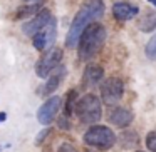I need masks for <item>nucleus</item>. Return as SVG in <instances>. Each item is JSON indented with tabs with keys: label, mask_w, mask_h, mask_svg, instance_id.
<instances>
[{
	"label": "nucleus",
	"mask_w": 156,
	"mask_h": 152,
	"mask_svg": "<svg viewBox=\"0 0 156 152\" xmlns=\"http://www.w3.org/2000/svg\"><path fill=\"white\" fill-rule=\"evenodd\" d=\"M138 8L134 7V5H129L126 4V2H118V4L112 5V15H114L116 20H131V19H134L136 15H138Z\"/></svg>",
	"instance_id": "13"
},
{
	"label": "nucleus",
	"mask_w": 156,
	"mask_h": 152,
	"mask_svg": "<svg viewBox=\"0 0 156 152\" xmlns=\"http://www.w3.org/2000/svg\"><path fill=\"white\" fill-rule=\"evenodd\" d=\"M116 142V134L108 125H91L84 134V144L98 149H111Z\"/></svg>",
	"instance_id": "4"
},
{
	"label": "nucleus",
	"mask_w": 156,
	"mask_h": 152,
	"mask_svg": "<svg viewBox=\"0 0 156 152\" xmlns=\"http://www.w3.org/2000/svg\"><path fill=\"white\" fill-rule=\"evenodd\" d=\"M136 152H143V150H136Z\"/></svg>",
	"instance_id": "25"
},
{
	"label": "nucleus",
	"mask_w": 156,
	"mask_h": 152,
	"mask_svg": "<svg viewBox=\"0 0 156 152\" xmlns=\"http://www.w3.org/2000/svg\"><path fill=\"white\" fill-rule=\"evenodd\" d=\"M57 125L61 129H71V124H69V117L67 115H62V117H59V120H57Z\"/></svg>",
	"instance_id": "21"
},
{
	"label": "nucleus",
	"mask_w": 156,
	"mask_h": 152,
	"mask_svg": "<svg viewBox=\"0 0 156 152\" xmlns=\"http://www.w3.org/2000/svg\"><path fill=\"white\" fill-rule=\"evenodd\" d=\"M104 79V69L101 65H87L82 75V85L84 87H94Z\"/></svg>",
	"instance_id": "12"
},
{
	"label": "nucleus",
	"mask_w": 156,
	"mask_h": 152,
	"mask_svg": "<svg viewBox=\"0 0 156 152\" xmlns=\"http://www.w3.org/2000/svg\"><path fill=\"white\" fill-rule=\"evenodd\" d=\"M106 42V29L98 22H92L86 27V30L81 34L77 44V54L82 62H87L94 59L101 52L102 45Z\"/></svg>",
	"instance_id": "2"
},
{
	"label": "nucleus",
	"mask_w": 156,
	"mask_h": 152,
	"mask_svg": "<svg viewBox=\"0 0 156 152\" xmlns=\"http://www.w3.org/2000/svg\"><path fill=\"white\" fill-rule=\"evenodd\" d=\"M76 104H77V92L72 89L67 92V97H66V105H64V115L71 117L76 112Z\"/></svg>",
	"instance_id": "16"
},
{
	"label": "nucleus",
	"mask_w": 156,
	"mask_h": 152,
	"mask_svg": "<svg viewBox=\"0 0 156 152\" xmlns=\"http://www.w3.org/2000/svg\"><path fill=\"white\" fill-rule=\"evenodd\" d=\"M61 97L59 95H52L49 97L44 104L41 105V109L37 110V120L41 122L42 125H49L52 120L55 119L59 109H61Z\"/></svg>",
	"instance_id": "7"
},
{
	"label": "nucleus",
	"mask_w": 156,
	"mask_h": 152,
	"mask_svg": "<svg viewBox=\"0 0 156 152\" xmlns=\"http://www.w3.org/2000/svg\"><path fill=\"white\" fill-rule=\"evenodd\" d=\"M102 14H104V2L102 0H87L79 8V12L76 14L71 27H69L67 37H66V47L67 49L77 47L81 34L86 30V27L91 25L92 22H96L98 19H101Z\"/></svg>",
	"instance_id": "1"
},
{
	"label": "nucleus",
	"mask_w": 156,
	"mask_h": 152,
	"mask_svg": "<svg viewBox=\"0 0 156 152\" xmlns=\"http://www.w3.org/2000/svg\"><path fill=\"white\" fill-rule=\"evenodd\" d=\"M148 2H149V4L153 5V7H156V0H148Z\"/></svg>",
	"instance_id": "23"
},
{
	"label": "nucleus",
	"mask_w": 156,
	"mask_h": 152,
	"mask_svg": "<svg viewBox=\"0 0 156 152\" xmlns=\"http://www.w3.org/2000/svg\"><path fill=\"white\" fill-rule=\"evenodd\" d=\"M62 60V50L59 47H51L35 64V74L41 79H47Z\"/></svg>",
	"instance_id": "5"
},
{
	"label": "nucleus",
	"mask_w": 156,
	"mask_h": 152,
	"mask_svg": "<svg viewBox=\"0 0 156 152\" xmlns=\"http://www.w3.org/2000/svg\"><path fill=\"white\" fill-rule=\"evenodd\" d=\"M124 84L118 77H109L101 84V100L106 105H116L122 99Z\"/></svg>",
	"instance_id": "6"
},
{
	"label": "nucleus",
	"mask_w": 156,
	"mask_h": 152,
	"mask_svg": "<svg viewBox=\"0 0 156 152\" xmlns=\"http://www.w3.org/2000/svg\"><path fill=\"white\" fill-rule=\"evenodd\" d=\"M49 134H51V129H44V130H42V132H39V134H37V137H35V144H42V142H44L45 140V137H47V135Z\"/></svg>",
	"instance_id": "19"
},
{
	"label": "nucleus",
	"mask_w": 156,
	"mask_h": 152,
	"mask_svg": "<svg viewBox=\"0 0 156 152\" xmlns=\"http://www.w3.org/2000/svg\"><path fill=\"white\" fill-rule=\"evenodd\" d=\"M133 119H134L133 112L129 110V109H124V107H116L109 112V122H111L112 125H116V127H119V129L128 127L133 122Z\"/></svg>",
	"instance_id": "10"
},
{
	"label": "nucleus",
	"mask_w": 156,
	"mask_h": 152,
	"mask_svg": "<svg viewBox=\"0 0 156 152\" xmlns=\"http://www.w3.org/2000/svg\"><path fill=\"white\" fill-rule=\"evenodd\" d=\"M22 2H25V4H32V2H37V0H22Z\"/></svg>",
	"instance_id": "24"
},
{
	"label": "nucleus",
	"mask_w": 156,
	"mask_h": 152,
	"mask_svg": "<svg viewBox=\"0 0 156 152\" xmlns=\"http://www.w3.org/2000/svg\"><path fill=\"white\" fill-rule=\"evenodd\" d=\"M76 115L82 124H94L102 117L101 99L94 94H86L76 104Z\"/></svg>",
	"instance_id": "3"
},
{
	"label": "nucleus",
	"mask_w": 156,
	"mask_h": 152,
	"mask_svg": "<svg viewBox=\"0 0 156 152\" xmlns=\"http://www.w3.org/2000/svg\"><path fill=\"white\" fill-rule=\"evenodd\" d=\"M57 152H77V149H76L72 144H69V142H64V144L59 145V150Z\"/></svg>",
	"instance_id": "20"
},
{
	"label": "nucleus",
	"mask_w": 156,
	"mask_h": 152,
	"mask_svg": "<svg viewBox=\"0 0 156 152\" xmlns=\"http://www.w3.org/2000/svg\"><path fill=\"white\" fill-rule=\"evenodd\" d=\"M5 120H7V114H5V112H0V124L5 122Z\"/></svg>",
	"instance_id": "22"
},
{
	"label": "nucleus",
	"mask_w": 156,
	"mask_h": 152,
	"mask_svg": "<svg viewBox=\"0 0 156 152\" xmlns=\"http://www.w3.org/2000/svg\"><path fill=\"white\" fill-rule=\"evenodd\" d=\"M64 77H66V67L59 65V67L49 75V79H47V82H45V85L42 87L41 94L42 95H52L55 90H57V87L61 85V82H62Z\"/></svg>",
	"instance_id": "11"
},
{
	"label": "nucleus",
	"mask_w": 156,
	"mask_h": 152,
	"mask_svg": "<svg viewBox=\"0 0 156 152\" xmlns=\"http://www.w3.org/2000/svg\"><path fill=\"white\" fill-rule=\"evenodd\" d=\"M138 29L141 32H153L156 29V10H144L138 20Z\"/></svg>",
	"instance_id": "14"
},
{
	"label": "nucleus",
	"mask_w": 156,
	"mask_h": 152,
	"mask_svg": "<svg viewBox=\"0 0 156 152\" xmlns=\"http://www.w3.org/2000/svg\"><path fill=\"white\" fill-rule=\"evenodd\" d=\"M51 20H52L51 10H47V8H42V10L39 12L37 15H34V19H32V20H29L27 24H24L22 32H24L25 35H29V37H34V35L37 34V32H41Z\"/></svg>",
	"instance_id": "9"
},
{
	"label": "nucleus",
	"mask_w": 156,
	"mask_h": 152,
	"mask_svg": "<svg viewBox=\"0 0 156 152\" xmlns=\"http://www.w3.org/2000/svg\"><path fill=\"white\" fill-rule=\"evenodd\" d=\"M54 42H55V20L52 19L41 32H37V34L32 37V44H34V47L37 49L39 52H42V50L51 47Z\"/></svg>",
	"instance_id": "8"
},
{
	"label": "nucleus",
	"mask_w": 156,
	"mask_h": 152,
	"mask_svg": "<svg viewBox=\"0 0 156 152\" xmlns=\"http://www.w3.org/2000/svg\"><path fill=\"white\" fill-rule=\"evenodd\" d=\"M146 55H148V59H151V60H156V35L154 37H151V40L146 44Z\"/></svg>",
	"instance_id": "17"
},
{
	"label": "nucleus",
	"mask_w": 156,
	"mask_h": 152,
	"mask_svg": "<svg viewBox=\"0 0 156 152\" xmlns=\"http://www.w3.org/2000/svg\"><path fill=\"white\" fill-rule=\"evenodd\" d=\"M41 4H27V5H22V7L17 8L15 12V19L20 20V19H27V17H32V15H37L41 12Z\"/></svg>",
	"instance_id": "15"
},
{
	"label": "nucleus",
	"mask_w": 156,
	"mask_h": 152,
	"mask_svg": "<svg viewBox=\"0 0 156 152\" xmlns=\"http://www.w3.org/2000/svg\"><path fill=\"white\" fill-rule=\"evenodd\" d=\"M146 147L151 152H156V130H151L146 135Z\"/></svg>",
	"instance_id": "18"
}]
</instances>
